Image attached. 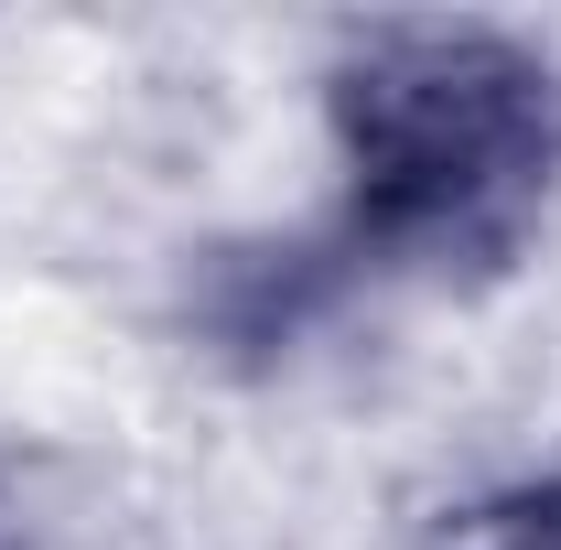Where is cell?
Returning a JSON list of instances; mask_svg holds the SVG:
<instances>
[{
    "label": "cell",
    "mask_w": 561,
    "mask_h": 550,
    "mask_svg": "<svg viewBox=\"0 0 561 550\" xmlns=\"http://www.w3.org/2000/svg\"><path fill=\"white\" fill-rule=\"evenodd\" d=\"M346 206L335 271H454L496 260L561 162V87L529 44L476 22H389L335 76Z\"/></svg>",
    "instance_id": "1"
},
{
    "label": "cell",
    "mask_w": 561,
    "mask_h": 550,
    "mask_svg": "<svg viewBox=\"0 0 561 550\" xmlns=\"http://www.w3.org/2000/svg\"><path fill=\"white\" fill-rule=\"evenodd\" d=\"M443 550H561V475L551 485H518V496H486V507H465Z\"/></svg>",
    "instance_id": "2"
}]
</instances>
